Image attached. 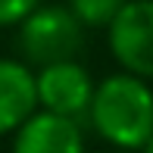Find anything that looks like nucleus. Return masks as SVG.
<instances>
[{
  "instance_id": "9d476101",
  "label": "nucleus",
  "mask_w": 153,
  "mask_h": 153,
  "mask_svg": "<svg viewBox=\"0 0 153 153\" xmlns=\"http://www.w3.org/2000/svg\"><path fill=\"white\" fill-rule=\"evenodd\" d=\"M109 153H125V150H109Z\"/></svg>"
},
{
  "instance_id": "39448f33",
  "label": "nucleus",
  "mask_w": 153,
  "mask_h": 153,
  "mask_svg": "<svg viewBox=\"0 0 153 153\" xmlns=\"http://www.w3.org/2000/svg\"><path fill=\"white\" fill-rule=\"evenodd\" d=\"M10 153H85V131L72 119L38 109L13 134Z\"/></svg>"
},
{
  "instance_id": "7ed1b4c3",
  "label": "nucleus",
  "mask_w": 153,
  "mask_h": 153,
  "mask_svg": "<svg viewBox=\"0 0 153 153\" xmlns=\"http://www.w3.org/2000/svg\"><path fill=\"white\" fill-rule=\"evenodd\" d=\"M106 44L122 72L153 78V0H128V6L106 28Z\"/></svg>"
},
{
  "instance_id": "423d86ee",
  "label": "nucleus",
  "mask_w": 153,
  "mask_h": 153,
  "mask_svg": "<svg viewBox=\"0 0 153 153\" xmlns=\"http://www.w3.org/2000/svg\"><path fill=\"white\" fill-rule=\"evenodd\" d=\"M38 109L34 72L22 59L0 56V137L16 134Z\"/></svg>"
},
{
  "instance_id": "20e7f679",
  "label": "nucleus",
  "mask_w": 153,
  "mask_h": 153,
  "mask_svg": "<svg viewBox=\"0 0 153 153\" xmlns=\"http://www.w3.org/2000/svg\"><path fill=\"white\" fill-rule=\"evenodd\" d=\"M34 85H38V106L44 113L72 119L78 125L88 122L97 85L78 59L38 69L34 72Z\"/></svg>"
},
{
  "instance_id": "0eeeda50",
  "label": "nucleus",
  "mask_w": 153,
  "mask_h": 153,
  "mask_svg": "<svg viewBox=\"0 0 153 153\" xmlns=\"http://www.w3.org/2000/svg\"><path fill=\"white\" fill-rule=\"evenodd\" d=\"M66 6L81 22V28H109L128 0H69Z\"/></svg>"
},
{
  "instance_id": "1a4fd4ad",
  "label": "nucleus",
  "mask_w": 153,
  "mask_h": 153,
  "mask_svg": "<svg viewBox=\"0 0 153 153\" xmlns=\"http://www.w3.org/2000/svg\"><path fill=\"white\" fill-rule=\"evenodd\" d=\"M141 153H153V137H150L147 144H144V150H141Z\"/></svg>"
},
{
  "instance_id": "f03ea898",
  "label": "nucleus",
  "mask_w": 153,
  "mask_h": 153,
  "mask_svg": "<svg viewBox=\"0 0 153 153\" xmlns=\"http://www.w3.org/2000/svg\"><path fill=\"white\" fill-rule=\"evenodd\" d=\"M85 47V28L69 13V6L41 3L38 10L19 25V50L25 56V66H56V62L78 59Z\"/></svg>"
},
{
  "instance_id": "f257e3e1",
  "label": "nucleus",
  "mask_w": 153,
  "mask_h": 153,
  "mask_svg": "<svg viewBox=\"0 0 153 153\" xmlns=\"http://www.w3.org/2000/svg\"><path fill=\"white\" fill-rule=\"evenodd\" d=\"M88 125L116 150H144L153 137V88L128 72L106 75L97 81Z\"/></svg>"
},
{
  "instance_id": "6e6552de",
  "label": "nucleus",
  "mask_w": 153,
  "mask_h": 153,
  "mask_svg": "<svg viewBox=\"0 0 153 153\" xmlns=\"http://www.w3.org/2000/svg\"><path fill=\"white\" fill-rule=\"evenodd\" d=\"M38 6L41 0H0V28H19Z\"/></svg>"
}]
</instances>
